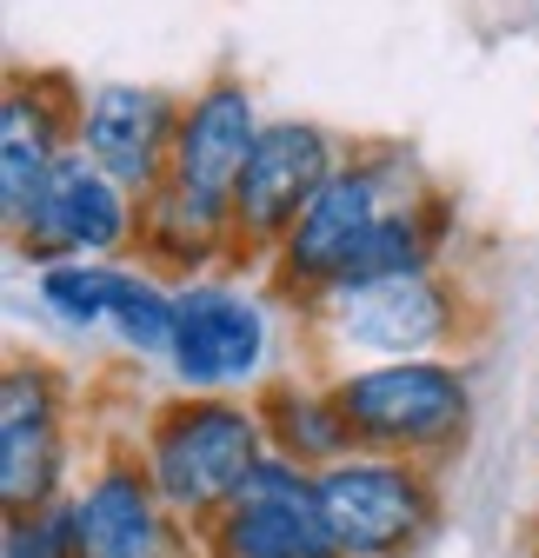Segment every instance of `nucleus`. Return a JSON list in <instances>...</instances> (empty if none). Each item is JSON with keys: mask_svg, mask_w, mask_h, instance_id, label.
I'll return each instance as SVG.
<instances>
[{"mask_svg": "<svg viewBox=\"0 0 539 558\" xmlns=\"http://www.w3.org/2000/svg\"><path fill=\"white\" fill-rule=\"evenodd\" d=\"M260 459H266L260 412L227 392H187L160 405L141 446V465L173 519H214Z\"/></svg>", "mask_w": 539, "mask_h": 558, "instance_id": "obj_1", "label": "nucleus"}, {"mask_svg": "<svg viewBox=\"0 0 539 558\" xmlns=\"http://www.w3.org/2000/svg\"><path fill=\"white\" fill-rule=\"evenodd\" d=\"M326 392L340 405L354 446L380 459L433 465L453 446H466V426H474V386L446 360H386L333 379Z\"/></svg>", "mask_w": 539, "mask_h": 558, "instance_id": "obj_2", "label": "nucleus"}, {"mask_svg": "<svg viewBox=\"0 0 539 558\" xmlns=\"http://www.w3.org/2000/svg\"><path fill=\"white\" fill-rule=\"evenodd\" d=\"M313 478H320V506H326L340 558H407L440 525L433 465L347 452L340 465H326Z\"/></svg>", "mask_w": 539, "mask_h": 558, "instance_id": "obj_3", "label": "nucleus"}, {"mask_svg": "<svg viewBox=\"0 0 539 558\" xmlns=\"http://www.w3.org/2000/svg\"><path fill=\"white\" fill-rule=\"evenodd\" d=\"M81 113H87V100H74L67 74H34V66L8 74V100H0V206H8V240H27L60 160L81 140Z\"/></svg>", "mask_w": 539, "mask_h": 558, "instance_id": "obj_4", "label": "nucleus"}, {"mask_svg": "<svg viewBox=\"0 0 539 558\" xmlns=\"http://www.w3.org/2000/svg\"><path fill=\"white\" fill-rule=\"evenodd\" d=\"M207 551L214 558H340L320 506V478L280 452H266L240 493L207 519Z\"/></svg>", "mask_w": 539, "mask_h": 558, "instance_id": "obj_5", "label": "nucleus"}, {"mask_svg": "<svg viewBox=\"0 0 539 558\" xmlns=\"http://www.w3.org/2000/svg\"><path fill=\"white\" fill-rule=\"evenodd\" d=\"M340 173V154L313 120H266L233 186V246H274L313 206V193Z\"/></svg>", "mask_w": 539, "mask_h": 558, "instance_id": "obj_6", "label": "nucleus"}, {"mask_svg": "<svg viewBox=\"0 0 539 558\" xmlns=\"http://www.w3.org/2000/svg\"><path fill=\"white\" fill-rule=\"evenodd\" d=\"M386 180H380V167H367V160H340V173H333L320 193H313V206L294 220V233L280 240V293L287 300H326L333 287L347 279V266H354V253L367 246V233L380 227V214H386Z\"/></svg>", "mask_w": 539, "mask_h": 558, "instance_id": "obj_7", "label": "nucleus"}, {"mask_svg": "<svg viewBox=\"0 0 539 558\" xmlns=\"http://www.w3.org/2000/svg\"><path fill=\"white\" fill-rule=\"evenodd\" d=\"M320 313L347 345L380 353L386 366V360H427L433 345H446L459 319V293L440 272H399V279H367V287H333Z\"/></svg>", "mask_w": 539, "mask_h": 558, "instance_id": "obj_8", "label": "nucleus"}, {"mask_svg": "<svg viewBox=\"0 0 539 558\" xmlns=\"http://www.w3.org/2000/svg\"><path fill=\"white\" fill-rule=\"evenodd\" d=\"M60 485V379L40 360H8L0 373V499L14 512L53 506Z\"/></svg>", "mask_w": 539, "mask_h": 558, "instance_id": "obj_9", "label": "nucleus"}, {"mask_svg": "<svg viewBox=\"0 0 539 558\" xmlns=\"http://www.w3.org/2000/svg\"><path fill=\"white\" fill-rule=\"evenodd\" d=\"M180 113L167 94L154 87H94L87 113H81V154L120 180L127 193H154L173 173V140H180Z\"/></svg>", "mask_w": 539, "mask_h": 558, "instance_id": "obj_10", "label": "nucleus"}, {"mask_svg": "<svg viewBox=\"0 0 539 558\" xmlns=\"http://www.w3.org/2000/svg\"><path fill=\"white\" fill-rule=\"evenodd\" d=\"M173 373L187 392L247 386L266 360V319L233 287H187L173 293Z\"/></svg>", "mask_w": 539, "mask_h": 558, "instance_id": "obj_11", "label": "nucleus"}, {"mask_svg": "<svg viewBox=\"0 0 539 558\" xmlns=\"http://www.w3.org/2000/svg\"><path fill=\"white\" fill-rule=\"evenodd\" d=\"M133 233H141V220H133V199L120 180H107L87 154H67L40 214L27 227V240H14L21 253H40L47 266H67V259H94V253H113L127 246Z\"/></svg>", "mask_w": 539, "mask_h": 558, "instance_id": "obj_12", "label": "nucleus"}, {"mask_svg": "<svg viewBox=\"0 0 539 558\" xmlns=\"http://www.w3.org/2000/svg\"><path fill=\"white\" fill-rule=\"evenodd\" d=\"M260 140V120H253V94L247 81L220 74L193 94V107L180 113V140H173V186L207 199V206H227L233 214V186H240V167Z\"/></svg>", "mask_w": 539, "mask_h": 558, "instance_id": "obj_13", "label": "nucleus"}, {"mask_svg": "<svg viewBox=\"0 0 539 558\" xmlns=\"http://www.w3.org/2000/svg\"><path fill=\"white\" fill-rule=\"evenodd\" d=\"M74 519H81V558H200L193 538L160 506L141 459H113L87 485V499H74Z\"/></svg>", "mask_w": 539, "mask_h": 558, "instance_id": "obj_14", "label": "nucleus"}, {"mask_svg": "<svg viewBox=\"0 0 539 558\" xmlns=\"http://www.w3.org/2000/svg\"><path fill=\"white\" fill-rule=\"evenodd\" d=\"M253 412H260L266 439H274V452L294 459L300 472H326L347 452H360L354 433H347V418H340V405H333V392H307L294 379H274V386H260Z\"/></svg>", "mask_w": 539, "mask_h": 558, "instance_id": "obj_15", "label": "nucleus"}, {"mask_svg": "<svg viewBox=\"0 0 539 558\" xmlns=\"http://www.w3.org/2000/svg\"><path fill=\"white\" fill-rule=\"evenodd\" d=\"M141 240L160 266H207L214 253H233V214L167 180L141 199Z\"/></svg>", "mask_w": 539, "mask_h": 558, "instance_id": "obj_16", "label": "nucleus"}, {"mask_svg": "<svg viewBox=\"0 0 539 558\" xmlns=\"http://www.w3.org/2000/svg\"><path fill=\"white\" fill-rule=\"evenodd\" d=\"M133 279H141V272H120V266H81V259H67V266H47V272H40V300H47L60 319L94 326V319H113V313L127 306Z\"/></svg>", "mask_w": 539, "mask_h": 558, "instance_id": "obj_17", "label": "nucleus"}, {"mask_svg": "<svg viewBox=\"0 0 539 558\" xmlns=\"http://www.w3.org/2000/svg\"><path fill=\"white\" fill-rule=\"evenodd\" d=\"M8 558H81V519L74 506H40L8 519Z\"/></svg>", "mask_w": 539, "mask_h": 558, "instance_id": "obj_18", "label": "nucleus"}, {"mask_svg": "<svg viewBox=\"0 0 539 558\" xmlns=\"http://www.w3.org/2000/svg\"><path fill=\"white\" fill-rule=\"evenodd\" d=\"M532 558H539V551H532Z\"/></svg>", "mask_w": 539, "mask_h": 558, "instance_id": "obj_19", "label": "nucleus"}]
</instances>
